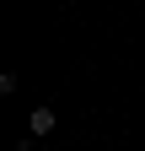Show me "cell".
Here are the masks:
<instances>
[{"mask_svg": "<svg viewBox=\"0 0 145 151\" xmlns=\"http://www.w3.org/2000/svg\"><path fill=\"white\" fill-rule=\"evenodd\" d=\"M27 129H32V135H48V129H54V108H38L27 119Z\"/></svg>", "mask_w": 145, "mask_h": 151, "instance_id": "obj_1", "label": "cell"}]
</instances>
